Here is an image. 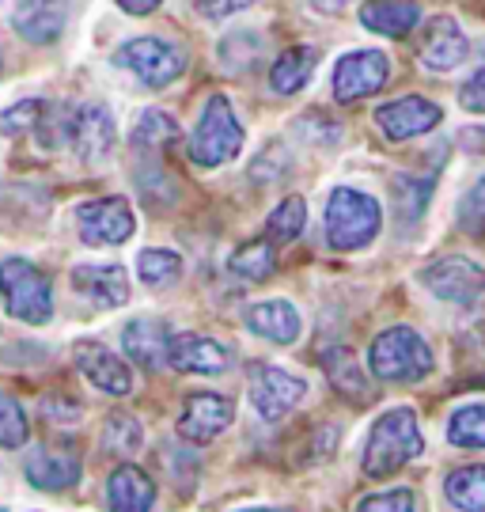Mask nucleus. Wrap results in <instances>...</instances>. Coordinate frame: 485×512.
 Returning <instances> with one entry per match:
<instances>
[{
	"label": "nucleus",
	"instance_id": "72a5a7b5",
	"mask_svg": "<svg viewBox=\"0 0 485 512\" xmlns=\"http://www.w3.org/2000/svg\"><path fill=\"white\" fill-rule=\"evenodd\" d=\"M258 54H262V42H258V35H251V31H239V35H228L220 42L224 69H232V73H243L251 61H258Z\"/></svg>",
	"mask_w": 485,
	"mask_h": 512
},
{
	"label": "nucleus",
	"instance_id": "0eeeda50",
	"mask_svg": "<svg viewBox=\"0 0 485 512\" xmlns=\"http://www.w3.org/2000/svg\"><path fill=\"white\" fill-rule=\"evenodd\" d=\"M76 228L91 247H118L137 232V217L126 198H95L76 205Z\"/></svg>",
	"mask_w": 485,
	"mask_h": 512
},
{
	"label": "nucleus",
	"instance_id": "bb28decb",
	"mask_svg": "<svg viewBox=\"0 0 485 512\" xmlns=\"http://www.w3.org/2000/svg\"><path fill=\"white\" fill-rule=\"evenodd\" d=\"M175 141H179V126L163 110H144L133 126V148H141V152H163Z\"/></svg>",
	"mask_w": 485,
	"mask_h": 512
},
{
	"label": "nucleus",
	"instance_id": "20e7f679",
	"mask_svg": "<svg viewBox=\"0 0 485 512\" xmlns=\"http://www.w3.org/2000/svg\"><path fill=\"white\" fill-rule=\"evenodd\" d=\"M243 148V126L235 118L232 103L224 95H213L198 118V129L190 137V160L198 167H220L235 160Z\"/></svg>",
	"mask_w": 485,
	"mask_h": 512
},
{
	"label": "nucleus",
	"instance_id": "aec40b11",
	"mask_svg": "<svg viewBox=\"0 0 485 512\" xmlns=\"http://www.w3.org/2000/svg\"><path fill=\"white\" fill-rule=\"evenodd\" d=\"M23 475L35 490H50L61 494L80 482V459L72 452H54V448H35L31 456L23 459Z\"/></svg>",
	"mask_w": 485,
	"mask_h": 512
},
{
	"label": "nucleus",
	"instance_id": "5701e85b",
	"mask_svg": "<svg viewBox=\"0 0 485 512\" xmlns=\"http://www.w3.org/2000/svg\"><path fill=\"white\" fill-rule=\"evenodd\" d=\"M247 327L277 346H292L300 338V311L292 308L288 300H266V304H254L247 308Z\"/></svg>",
	"mask_w": 485,
	"mask_h": 512
},
{
	"label": "nucleus",
	"instance_id": "f03ea898",
	"mask_svg": "<svg viewBox=\"0 0 485 512\" xmlns=\"http://www.w3.org/2000/svg\"><path fill=\"white\" fill-rule=\"evenodd\" d=\"M368 365L387 384H417L432 372V349L417 330L391 327L372 342Z\"/></svg>",
	"mask_w": 485,
	"mask_h": 512
},
{
	"label": "nucleus",
	"instance_id": "4c0bfd02",
	"mask_svg": "<svg viewBox=\"0 0 485 512\" xmlns=\"http://www.w3.org/2000/svg\"><path fill=\"white\" fill-rule=\"evenodd\" d=\"M288 171V152H285V145H270L258 160H254V167H251V179L254 183H277L281 175Z\"/></svg>",
	"mask_w": 485,
	"mask_h": 512
},
{
	"label": "nucleus",
	"instance_id": "7ed1b4c3",
	"mask_svg": "<svg viewBox=\"0 0 485 512\" xmlns=\"http://www.w3.org/2000/svg\"><path fill=\"white\" fill-rule=\"evenodd\" d=\"M379 224H383L379 202L368 198L364 190L338 186L330 194V202H326V239H330V247H338V251L368 247L379 236Z\"/></svg>",
	"mask_w": 485,
	"mask_h": 512
},
{
	"label": "nucleus",
	"instance_id": "37998d69",
	"mask_svg": "<svg viewBox=\"0 0 485 512\" xmlns=\"http://www.w3.org/2000/svg\"><path fill=\"white\" fill-rule=\"evenodd\" d=\"M319 12H326V16H338V12H345L349 8V0H311Z\"/></svg>",
	"mask_w": 485,
	"mask_h": 512
},
{
	"label": "nucleus",
	"instance_id": "f3484780",
	"mask_svg": "<svg viewBox=\"0 0 485 512\" xmlns=\"http://www.w3.org/2000/svg\"><path fill=\"white\" fill-rule=\"evenodd\" d=\"M72 289L91 300L95 308H122L129 300V277L122 266H95V262H84V266H76L72 270Z\"/></svg>",
	"mask_w": 485,
	"mask_h": 512
},
{
	"label": "nucleus",
	"instance_id": "a211bd4d",
	"mask_svg": "<svg viewBox=\"0 0 485 512\" xmlns=\"http://www.w3.org/2000/svg\"><path fill=\"white\" fill-rule=\"evenodd\" d=\"M65 23H69V4L65 0H19L16 12H12V27L27 42H38V46L57 42Z\"/></svg>",
	"mask_w": 485,
	"mask_h": 512
},
{
	"label": "nucleus",
	"instance_id": "58836bf2",
	"mask_svg": "<svg viewBox=\"0 0 485 512\" xmlns=\"http://www.w3.org/2000/svg\"><path fill=\"white\" fill-rule=\"evenodd\" d=\"M357 512H414V494L410 490H383V494L364 497Z\"/></svg>",
	"mask_w": 485,
	"mask_h": 512
},
{
	"label": "nucleus",
	"instance_id": "a18cd8bd",
	"mask_svg": "<svg viewBox=\"0 0 485 512\" xmlns=\"http://www.w3.org/2000/svg\"><path fill=\"white\" fill-rule=\"evenodd\" d=\"M0 512H8V509H0Z\"/></svg>",
	"mask_w": 485,
	"mask_h": 512
},
{
	"label": "nucleus",
	"instance_id": "6e6552de",
	"mask_svg": "<svg viewBox=\"0 0 485 512\" xmlns=\"http://www.w3.org/2000/svg\"><path fill=\"white\" fill-rule=\"evenodd\" d=\"M65 145L84 164L107 160L110 148H114V118H110V110L99 107V103H80V107L65 110Z\"/></svg>",
	"mask_w": 485,
	"mask_h": 512
},
{
	"label": "nucleus",
	"instance_id": "4468645a",
	"mask_svg": "<svg viewBox=\"0 0 485 512\" xmlns=\"http://www.w3.org/2000/svg\"><path fill=\"white\" fill-rule=\"evenodd\" d=\"M167 365L175 372L220 376L232 368V349H224L216 338H205V334H175L167 346Z\"/></svg>",
	"mask_w": 485,
	"mask_h": 512
},
{
	"label": "nucleus",
	"instance_id": "393cba45",
	"mask_svg": "<svg viewBox=\"0 0 485 512\" xmlns=\"http://www.w3.org/2000/svg\"><path fill=\"white\" fill-rule=\"evenodd\" d=\"M315 65H319V50L315 46H292L288 54L277 57V65L270 69V88L277 95H296L311 80Z\"/></svg>",
	"mask_w": 485,
	"mask_h": 512
},
{
	"label": "nucleus",
	"instance_id": "a19ab883",
	"mask_svg": "<svg viewBox=\"0 0 485 512\" xmlns=\"http://www.w3.org/2000/svg\"><path fill=\"white\" fill-rule=\"evenodd\" d=\"M254 0H198V12L205 19H228L235 12H247Z\"/></svg>",
	"mask_w": 485,
	"mask_h": 512
},
{
	"label": "nucleus",
	"instance_id": "ea45409f",
	"mask_svg": "<svg viewBox=\"0 0 485 512\" xmlns=\"http://www.w3.org/2000/svg\"><path fill=\"white\" fill-rule=\"evenodd\" d=\"M459 103H463L467 110H474V114H485V69H478V73H474L467 84H463V92H459Z\"/></svg>",
	"mask_w": 485,
	"mask_h": 512
},
{
	"label": "nucleus",
	"instance_id": "a878e982",
	"mask_svg": "<svg viewBox=\"0 0 485 512\" xmlns=\"http://www.w3.org/2000/svg\"><path fill=\"white\" fill-rule=\"evenodd\" d=\"M444 494L459 512H485V463L451 471L444 478Z\"/></svg>",
	"mask_w": 485,
	"mask_h": 512
},
{
	"label": "nucleus",
	"instance_id": "412c9836",
	"mask_svg": "<svg viewBox=\"0 0 485 512\" xmlns=\"http://www.w3.org/2000/svg\"><path fill=\"white\" fill-rule=\"evenodd\" d=\"M107 505L110 512H152V505H156V486H152V478L144 475L141 467L122 463L107 478Z\"/></svg>",
	"mask_w": 485,
	"mask_h": 512
},
{
	"label": "nucleus",
	"instance_id": "2f4dec72",
	"mask_svg": "<svg viewBox=\"0 0 485 512\" xmlns=\"http://www.w3.org/2000/svg\"><path fill=\"white\" fill-rule=\"evenodd\" d=\"M391 194H395V209L402 220H417L425 213V205L432 198V179H414V175H398L395 186H391Z\"/></svg>",
	"mask_w": 485,
	"mask_h": 512
},
{
	"label": "nucleus",
	"instance_id": "f704fd0d",
	"mask_svg": "<svg viewBox=\"0 0 485 512\" xmlns=\"http://www.w3.org/2000/svg\"><path fill=\"white\" fill-rule=\"evenodd\" d=\"M27 444V414L23 406L0 391V448H23Z\"/></svg>",
	"mask_w": 485,
	"mask_h": 512
},
{
	"label": "nucleus",
	"instance_id": "79ce46f5",
	"mask_svg": "<svg viewBox=\"0 0 485 512\" xmlns=\"http://www.w3.org/2000/svg\"><path fill=\"white\" fill-rule=\"evenodd\" d=\"M122 8H126L129 16H148V12H156L160 8V0H118Z\"/></svg>",
	"mask_w": 485,
	"mask_h": 512
},
{
	"label": "nucleus",
	"instance_id": "dca6fc26",
	"mask_svg": "<svg viewBox=\"0 0 485 512\" xmlns=\"http://www.w3.org/2000/svg\"><path fill=\"white\" fill-rule=\"evenodd\" d=\"M72 357H76V368H80V372H84L99 391H107V395H129L133 376H129L126 361H122V357H114L103 342H91V338L88 342H76Z\"/></svg>",
	"mask_w": 485,
	"mask_h": 512
},
{
	"label": "nucleus",
	"instance_id": "c9c22d12",
	"mask_svg": "<svg viewBox=\"0 0 485 512\" xmlns=\"http://www.w3.org/2000/svg\"><path fill=\"white\" fill-rule=\"evenodd\" d=\"M455 217H459V228H463V232H470V236H485V175L463 194V202H459V209H455Z\"/></svg>",
	"mask_w": 485,
	"mask_h": 512
},
{
	"label": "nucleus",
	"instance_id": "4be33fe9",
	"mask_svg": "<svg viewBox=\"0 0 485 512\" xmlns=\"http://www.w3.org/2000/svg\"><path fill=\"white\" fill-rule=\"evenodd\" d=\"M360 23L376 35L406 38L421 23V4L417 0H368L360 8Z\"/></svg>",
	"mask_w": 485,
	"mask_h": 512
},
{
	"label": "nucleus",
	"instance_id": "e433bc0d",
	"mask_svg": "<svg viewBox=\"0 0 485 512\" xmlns=\"http://www.w3.org/2000/svg\"><path fill=\"white\" fill-rule=\"evenodd\" d=\"M42 110H46L42 99H23V103H16V107H8L4 114H0V133H4V137H19V133H27L31 126H38Z\"/></svg>",
	"mask_w": 485,
	"mask_h": 512
},
{
	"label": "nucleus",
	"instance_id": "cd10ccee",
	"mask_svg": "<svg viewBox=\"0 0 485 512\" xmlns=\"http://www.w3.org/2000/svg\"><path fill=\"white\" fill-rule=\"evenodd\" d=\"M137 274L148 289H160V285H171L182 277V258L175 251H160V247H148L137 255Z\"/></svg>",
	"mask_w": 485,
	"mask_h": 512
},
{
	"label": "nucleus",
	"instance_id": "c03bdc74",
	"mask_svg": "<svg viewBox=\"0 0 485 512\" xmlns=\"http://www.w3.org/2000/svg\"><path fill=\"white\" fill-rule=\"evenodd\" d=\"M247 512H281V509H247Z\"/></svg>",
	"mask_w": 485,
	"mask_h": 512
},
{
	"label": "nucleus",
	"instance_id": "7c9ffc66",
	"mask_svg": "<svg viewBox=\"0 0 485 512\" xmlns=\"http://www.w3.org/2000/svg\"><path fill=\"white\" fill-rule=\"evenodd\" d=\"M448 440L455 448H485V406H459L448 421Z\"/></svg>",
	"mask_w": 485,
	"mask_h": 512
},
{
	"label": "nucleus",
	"instance_id": "9b49d317",
	"mask_svg": "<svg viewBox=\"0 0 485 512\" xmlns=\"http://www.w3.org/2000/svg\"><path fill=\"white\" fill-rule=\"evenodd\" d=\"M304 395H307L304 380L277 365H262L251 380V403L266 421H281L285 414H292Z\"/></svg>",
	"mask_w": 485,
	"mask_h": 512
},
{
	"label": "nucleus",
	"instance_id": "f8f14e48",
	"mask_svg": "<svg viewBox=\"0 0 485 512\" xmlns=\"http://www.w3.org/2000/svg\"><path fill=\"white\" fill-rule=\"evenodd\" d=\"M235 418V406L228 395H216V391H201L190 395L179 414V437L190 444H209L216 440Z\"/></svg>",
	"mask_w": 485,
	"mask_h": 512
},
{
	"label": "nucleus",
	"instance_id": "6ab92c4d",
	"mask_svg": "<svg viewBox=\"0 0 485 512\" xmlns=\"http://www.w3.org/2000/svg\"><path fill=\"white\" fill-rule=\"evenodd\" d=\"M167 346H171V334H167V323L163 319H133L122 330V349L133 365L148 368V372H160L167 368Z\"/></svg>",
	"mask_w": 485,
	"mask_h": 512
},
{
	"label": "nucleus",
	"instance_id": "f257e3e1",
	"mask_svg": "<svg viewBox=\"0 0 485 512\" xmlns=\"http://www.w3.org/2000/svg\"><path fill=\"white\" fill-rule=\"evenodd\" d=\"M425 440L417 429V414L410 406H395L387 414H379V421L368 433L364 444V475L368 478H387L395 475L398 467H406L410 459L421 456Z\"/></svg>",
	"mask_w": 485,
	"mask_h": 512
},
{
	"label": "nucleus",
	"instance_id": "423d86ee",
	"mask_svg": "<svg viewBox=\"0 0 485 512\" xmlns=\"http://www.w3.org/2000/svg\"><path fill=\"white\" fill-rule=\"evenodd\" d=\"M118 65L129 69L148 88H167L182 76L186 57H182L179 46H171L163 38H129L118 50Z\"/></svg>",
	"mask_w": 485,
	"mask_h": 512
},
{
	"label": "nucleus",
	"instance_id": "1a4fd4ad",
	"mask_svg": "<svg viewBox=\"0 0 485 512\" xmlns=\"http://www.w3.org/2000/svg\"><path fill=\"white\" fill-rule=\"evenodd\" d=\"M391 76V61L379 54V50H353L338 61L334 69V95L342 103H357L376 95Z\"/></svg>",
	"mask_w": 485,
	"mask_h": 512
},
{
	"label": "nucleus",
	"instance_id": "b1692460",
	"mask_svg": "<svg viewBox=\"0 0 485 512\" xmlns=\"http://www.w3.org/2000/svg\"><path fill=\"white\" fill-rule=\"evenodd\" d=\"M319 361H323V372L330 387L345 395V399H368V376H364V368L357 365V357H353V349L349 346H330L319 353Z\"/></svg>",
	"mask_w": 485,
	"mask_h": 512
},
{
	"label": "nucleus",
	"instance_id": "c85d7f7f",
	"mask_svg": "<svg viewBox=\"0 0 485 512\" xmlns=\"http://www.w3.org/2000/svg\"><path fill=\"white\" fill-rule=\"evenodd\" d=\"M144 444V429L141 421L133 418V414H110L107 425H103V448H107L110 456H133L137 448Z\"/></svg>",
	"mask_w": 485,
	"mask_h": 512
},
{
	"label": "nucleus",
	"instance_id": "2eb2a0df",
	"mask_svg": "<svg viewBox=\"0 0 485 512\" xmlns=\"http://www.w3.org/2000/svg\"><path fill=\"white\" fill-rule=\"evenodd\" d=\"M467 50H470L467 35H463L459 23L448 16L429 19L425 35H421V42H417V57H421V65L432 69V73H451L455 65H463Z\"/></svg>",
	"mask_w": 485,
	"mask_h": 512
},
{
	"label": "nucleus",
	"instance_id": "c756f323",
	"mask_svg": "<svg viewBox=\"0 0 485 512\" xmlns=\"http://www.w3.org/2000/svg\"><path fill=\"white\" fill-rule=\"evenodd\" d=\"M273 266H277V255H273L270 243H247L228 258V270L243 281H266L273 274Z\"/></svg>",
	"mask_w": 485,
	"mask_h": 512
},
{
	"label": "nucleus",
	"instance_id": "39448f33",
	"mask_svg": "<svg viewBox=\"0 0 485 512\" xmlns=\"http://www.w3.org/2000/svg\"><path fill=\"white\" fill-rule=\"evenodd\" d=\"M0 296H4L8 311L23 323H31V327L50 323V315H54L50 277H42V270H35L27 258H4L0 262Z\"/></svg>",
	"mask_w": 485,
	"mask_h": 512
},
{
	"label": "nucleus",
	"instance_id": "ddd939ff",
	"mask_svg": "<svg viewBox=\"0 0 485 512\" xmlns=\"http://www.w3.org/2000/svg\"><path fill=\"white\" fill-rule=\"evenodd\" d=\"M376 126L391 141H410V137H421V133L440 126V107L432 99H421V95H402V99L383 103L376 110Z\"/></svg>",
	"mask_w": 485,
	"mask_h": 512
},
{
	"label": "nucleus",
	"instance_id": "9d476101",
	"mask_svg": "<svg viewBox=\"0 0 485 512\" xmlns=\"http://www.w3.org/2000/svg\"><path fill=\"white\" fill-rule=\"evenodd\" d=\"M421 285L448 304H470L485 289V270L470 258H440L421 270Z\"/></svg>",
	"mask_w": 485,
	"mask_h": 512
},
{
	"label": "nucleus",
	"instance_id": "473e14b6",
	"mask_svg": "<svg viewBox=\"0 0 485 512\" xmlns=\"http://www.w3.org/2000/svg\"><path fill=\"white\" fill-rule=\"evenodd\" d=\"M307 224V205L304 198H285V202L273 209V217L266 220V232L277 243H292V239L304 232Z\"/></svg>",
	"mask_w": 485,
	"mask_h": 512
}]
</instances>
